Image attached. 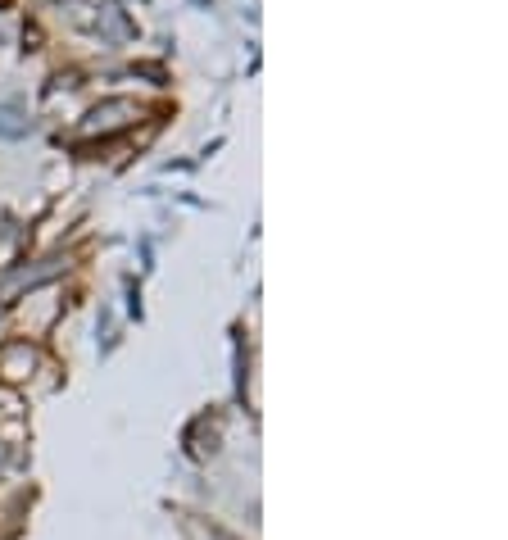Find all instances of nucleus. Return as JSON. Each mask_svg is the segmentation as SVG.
Here are the masks:
<instances>
[{"label":"nucleus","instance_id":"nucleus-1","mask_svg":"<svg viewBox=\"0 0 508 540\" xmlns=\"http://www.w3.org/2000/svg\"><path fill=\"white\" fill-rule=\"evenodd\" d=\"M146 114V109L137 105V100H127V96H114V100H100L96 109H87V118L78 123V137H114V132L132 128L137 118Z\"/></svg>","mask_w":508,"mask_h":540},{"label":"nucleus","instance_id":"nucleus-2","mask_svg":"<svg viewBox=\"0 0 508 540\" xmlns=\"http://www.w3.org/2000/svg\"><path fill=\"white\" fill-rule=\"evenodd\" d=\"M37 345L32 341H10L0 345V382L5 386H23L32 373H37Z\"/></svg>","mask_w":508,"mask_h":540},{"label":"nucleus","instance_id":"nucleus-3","mask_svg":"<svg viewBox=\"0 0 508 540\" xmlns=\"http://www.w3.org/2000/svg\"><path fill=\"white\" fill-rule=\"evenodd\" d=\"M59 318V300H55V291H41V295H28V305L19 309V323L28 327L32 336H41V332H50V323Z\"/></svg>","mask_w":508,"mask_h":540},{"label":"nucleus","instance_id":"nucleus-4","mask_svg":"<svg viewBox=\"0 0 508 540\" xmlns=\"http://www.w3.org/2000/svg\"><path fill=\"white\" fill-rule=\"evenodd\" d=\"M28 132H32V118L23 114L19 105H0V137L19 141V137H28Z\"/></svg>","mask_w":508,"mask_h":540}]
</instances>
